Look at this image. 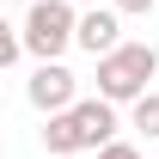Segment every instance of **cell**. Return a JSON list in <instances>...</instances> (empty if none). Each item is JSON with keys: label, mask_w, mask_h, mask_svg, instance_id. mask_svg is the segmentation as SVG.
<instances>
[{"label": "cell", "mask_w": 159, "mask_h": 159, "mask_svg": "<svg viewBox=\"0 0 159 159\" xmlns=\"http://www.w3.org/2000/svg\"><path fill=\"white\" fill-rule=\"evenodd\" d=\"M74 19H80L74 0H31V12H25V25H19L25 55H37V61H61L67 49H74Z\"/></svg>", "instance_id": "7a4b0ae2"}, {"label": "cell", "mask_w": 159, "mask_h": 159, "mask_svg": "<svg viewBox=\"0 0 159 159\" xmlns=\"http://www.w3.org/2000/svg\"><path fill=\"white\" fill-rule=\"evenodd\" d=\"M116 43H122V12L110 6V0L80 6V19H74V49H86V55L98 61L104 49H116Z\"/></svg>", "instance_id": "3957f363"}, {"label": "cell", "mask_w": 159, "mask_h": 159, "mask_svg": "<svg viewBox=\"0 0 159 159\" xmlns=\"http://www.w3.org/2000/svg\"><path fill=\"white\" fill-rule=\"evenodd\" d=\"M43 147H49V153H86V135H80L74 110H49V122H43Z\"/></svg>", "instance_id": "8992f818"}, {"label": "cell", "mask_w": 159, "mask_h": 159, "mask_svg": "<svg viewBox=\"0 0 159 159\" xmlns=\"http://www.w3.org/2000/svg\"><path fill=\"white\" fill-rule=\"evenodd\" d=\"M98 159H141V147H135V141H116V135H110V141L98 147Z\"/></svg>", "instance_id": "9c48e42d"}, {"label": "cell", "mask_w": 159, "mask_h": 159, "mask_svg": "<svg viewBox=\"0 0 159 159\" xmlns=\"http://www.w3.org/2000/svg\"><path fill=\"white\" fill-rule=\"evenodd\" d=\"M49 159H80V153H49Z\"/></svg>", "instance_id": "8fae6325"}, {"label": "cell", "mask_w": 159, "mask_h": 159, "mask_svg": "<svg viewBox=\"0 0 159 159\" xmlns=\"http://www.w3.org/2000/svg\"><path fill=\"white\" fill-rule=\"evenodd\" d=\"M110 6H116V12H122V19H147V12H153V6H159V0H110Z\"/></svg>", "instance_id": "30bf717a"}, {"label": "cell", "mask_w": 159, "mask_h": 159, "mask_svg": "<svg viewBox=\"0 0 159 159\" xmlns=\"http://www.w3.org/2000/svg\"><path fill=\"white\" fill-rule=\"evenodd\" d=\"M153 74H159V49H153V43H116V49L98 55V98L135 104Z\"/></svg>", "instance_id": "6da1fadb"}, {"label": "cell", "mask_w": 159, "mask_h": 159, "mask_svg": "<svg viewBox=\"0 0 159 159\" xmlns=\"http://www.w3.org/2000/svg\"><path fill=\"white\" fill-rule=\"evenodd\" d=\"M67 110H74V122H80V135H86V147H92V153L116 135V104H110V98H74Z\"/></svg>", "instance_id": "5b68a950"}, {"label": "cell", "mask_w": 159, "mask_h": 159, "mask_svg": "<svg viewBox=\"0 0 159 159\" xmlns=\"http://www.w3.org/2000/svg\"><path fill=\"white\" fill-rule=\"evenodd\" d=\"M74 6H98V0H74Z\"/></svg>", "instance_id": "7c38bea8"}, {"label": "cell", "mask_w": 159, "mask_h": 159, "mask_svg": "<svg viewBox=\"0 0 159 159\" xmlns=\"http://www.w3.org/2000/svg\"><path fill=\"white\" fill-rule=\"evenodd\" d=\"M129 122H135V129H141L147 141H159V92H153V86H147V92H141V98L129 104Z\"/></svg>", "instance_id": "52a82bcc"}, {"label": "cell", "mask_w": 159, "mask_h": 159, "mask_svg": "<svg viewBox=\"0 0 159 159\" xmlns=\"http://www.w3.org/2000/svg\"><path fill=\"white\" fill-rule=\"evenodd\" d=\"M19 55H25V37H19V25H6V19H0V74H6V67H12Z\"/></svg>", "instance_id": "ba28073f"}, {"label": "cell", "mask_w": 159, "mask_h": 159, "mask_svg": "<svg viewBox=\"0 0 159 159\" xmlns=\"http://www.w3.org/2000/svg\"><path fill=\"white\" fill-rule=\"evenodd\" d=\"M25 98H31V110H67V104L80 98V80L61 67V61H37V74H31V86H25Z\"/></svg>", "instance_id": "277c9868"}]
</instances>
